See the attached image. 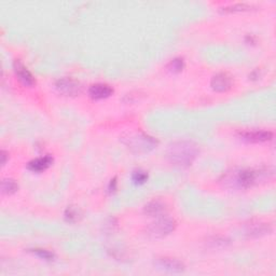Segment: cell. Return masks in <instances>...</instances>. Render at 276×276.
<instances>
[{
    "mask_svg": "<svg viewBox=\"0 0 276 276\" xmlns=\"http://www.w3.org/2000/svg\"><path fill=\"white\" fill-rule=\"evenodd\" d=\"M267 176V171L253 170V169H242V170H231L224 173L221 183L227 188L244 190L248 189L259 183L260 179Z\"/></svg>",
    "mask_w": 276,
    "mask_h": 276,
    "instance_id": "6da1fadb",
    "label": "cell"
},
{
    "mask_svg": "<svg viewBox=\"0 0 276 276\" xmlns=\"http://www.w3.org/2000/svg\"><path fill=\"white\" fill-rule=\"evenodd\" d=\"M198 155V147L192 142L181 140L175 142L169 146L168 158L176 166L179 168H188L194 161Z\"/></svg>",
    "mask_w": 276,
    "mask_h": 276,
    "instance_id": "7a4b0ae2",
    "label": "cell"
},
{
    "mask_svg": "<svg viewBox=\"0 0 276 276\" xmlns=\"http://www.w3.org/2000/svg\"><path fill=\"white\" fill-rule=\"evenodd\" d=\"M124 144L134 152L145 153L156 148L158 142L153 137L149 136V135L136 133L131 134L130 136L124 138Z\"/></svg>",
    "mask_w": 276,
    "mask_h": 276,
    "instance_id": "3957f363",
    "label": "cell"
},
{
    "mask_svg": "<svg viewBox=\"0 0 276 276\" xmlns=\"http://www.w3.org/2000/svg\"><path fill=\"white\" fill-rule=\"evenodd\" d=\"M176 228V222L170 217H158V219L152 222L147 228V234L152 239H161L171 234Z\"/></svg>",
    "mask_w": 276,
    "mask_h": 276,
    "instance_id": "277c9868",
    "label": "cell"
},
{
    "mask_svg": "<svg viewBox=\"0 0 276 276\" xmlns=\"http://www.w3.org/2000/svg\"><path fill=\"white\" fill-rule=\"evenodd\" d=\"M56 90L66 96H76L81 92V86L79 82L72 78H62L56 81Z\"/></svg>",
    "mask_w": 276,
    "mask_h": 276,
    "instance_id": "5b68a950",
    "label": "cell"
},
{
    "mask_svg": "<svg viewBox=\"0 0 276 276\" xmlns=\"http://www.w3.org/2000/svg\"><path fill=\"white\" fill-rule=\"evenodd\" d=\"M233 80L226 73H219L215 75L210 81V87L216 92H227L228 90L232 88Z\"/></svg>",
    "mask_w": 276,
    "mask_h": 276,
    "instance_id": "8992f818",
    "label": "cell"
},
{
    "mask_svg": "<svg viewBox=\"0 0 276 276\" xmlns=\"http://www.w3.org/2000/svg\"><path fill=\"white\" fill-rule=\"evenodd\" d=\"M241 139L245 140L247 143H266L270 142L273 138V134L268 131H248L242 132L240 134Z\"/></svg>",
    "mask_w": 276,
    "mask_h": 276,
    "instance_id": "52a82bcc",
    "label": "cell"
},
{
    "mask_svg": "<svg viewBox=\"0 0 276 276\" xmlns=\"http://www.w3.org/2000/svg\"><path fill=\"white\" fill-rule=\"evenodd\" d=\"M13 68L18 80H20L25 87H33L35 85L36 80L33 75H31L29 70L24 66V64L21 61H14Z\"/></svg>",
    "mask_w": 276,
    "mask_h": 276,
    "instance_id": "ba28073f",
    "label": "cell"
},
{
    "mask_svg": "<svg viewBox=\"0 0 276 276\" xmlns=\"http://www.w3.org/2000/svg\"><path fill=\"white\" fill-rule=\"evenodd\" d=\"M113 90L110 86L105 85V83H96L90 87L89 95L93 99H104L111 96Z\"/></svg>",
    "mask_w": 276,
    "mask_h": 276,
    "instance_id": "9c48e42d",
    "label": "cell"
},
{
    "mask_svg": "<svg viewBox=\"0 0 276 276\" xmlns=\"http://www.w3.org/2000/svg\"><path fill=\"white\" fill-rule=\"evenodd\" d=\"M156 265L160 269H163L165 271L174 273H181L184 270V266L183 262L172 258H160L157 260Z\"/></svg>",
    "mask_w": 276,
    "mask_h": 276,
    "instance_id": "30bf717a",
    "label": "cell"
},
{
    "mask_svg": "<svg viewBox=\"0 0 276 276\" xmlns=\"http://www.w3.org/2000/svg\"><path fill=\"white\" fill-rule=\"evenodd\" d=\"M53 163V158L51 156H44L41 158H37L31 160V161L27 164V169L31 172L35 173H40L46 171L48 168H50Z\"/></svg>",
    "mask_w": 276,
    "mask_h": 276,
    "instance_id": "8fae6325",
    "label": "cell"
},
{
    "mask_svg": "<svg viewBox=\"0 0 276 276\" xmlns=\"http://www.w3.org/2000/svg\"><path fill=\"white\" fill-rule=\"evenodd\" d=\"M271 229H270L269 224L263 222H250L246 226V233L247 235L252 237H258L261 235H265L269 233Z\"/></svg>",
    "mask_w": 276,
    "mask_h": 276,
    "instance_id": "7c38bea8",
    "label": "cell"
},
{
    "mask_svg": "<svg viewBox=\"0 0 276 276\" xmlns=\"http://www.w3.org/2000/svg\"><path fill=\"white\" fill-rule=\"evenodd\" d=\"M145 214L149 217H160L165 211V205L159 201H152L148 203L144 208Z\"/></svg>",
    "mask_w": 276,
    "mask_h": 276,
    "instance_id": "4fadbf2b",
    "label": "cell"
},
{
    "mask_svg": "<svg viewBox=\"0 0 276 276\" xmlns=\"http://www.w3.org/2000/svg\"><path fill=\"white\" fill-rule=\"evenodd\" d=\"M18 184L15 183V181L10 178H5L1 183V191L3 194H13L17 191Z\"/></svg>",
    "mask_w": 276,
    "mask_h": 276,
    "instance_id": "5bb4252c",
    "label": "cell"
},
{
    "mask_svg": "<svg viewBox=\"0 0 276 276\" xmlns=\"http://www.w3.org/2000/svg\"><path fill=\"white\" fill-rule=\"evenodd\" d=\"M81 214L79 208L75 206H68L65 210V220L68 222H76L80 219Z\"/></svg>",
    "mask_w": 276,
    "mask_h": 276,
    "instance_id": "9a60e30c",
    "label": "cell"
},
{
    "mask_svg": "<svg viewBox=\"0 0 276 276\" xmlns=\"http://www.w3.org/2000/svg\"><path fill=\"white\" fill-rule=\"evenodd\" d=\"M254 8L253 4L249 3H235L232 5H228V7L221 8L223 12H242V11H249Z\"/></svg>",
    "mask_w": 276,
    "mask_h": 276,
    "instance_id": "2e32d148",
    "label": "cell"
},
{
    "mask_svg": "<svg viewBox=\"0 0 276 276\" xmlns=\"http://www.w3.org/2000/svg\"><path fill=\"white\" fill-rule=\"evenodd\" d=\"M184 68V62L182 57H176V59L172 60L168 65V69L173 74L181 73Z\"/></svg>",
    "mask_w": 276,
    "mask_h": 276,
    "instance_id": "e0dca14e",
    "label": "cell"
},
{
    "mask_svg": "<svg viewBox=\"0 0 276 276\" xmlns=\"http://www.w3.org/2000/svg\"><path fill=\"white\" fill-rule=\"evenodd\" d=\"M30 252L33 253L34 255H36L37 257H39V258L42 259V260L52 261L54 259V254L49 252V250H46V249L35 248V249H30Z\"/></svg>",
    "mask_w": 276,
    "mask_h": 276,
    "instance_id": "ac0fdd59",
    "label": "cell"
},
{
    "mask_svg": "<svg viewBox=\"0 0 276 276\" xmlns=\"http://www.w3.org/2000/svg\"><path fill=\"white\" fill-rule=\"evenodd\" d=\"M133 182L137 184H143L147 182V179H148V174H147L146 172L144 171H136L133 173Z\"/></svg>",
    "mask_w": 276,
    "mask_h": 276,
    "instance_id": "d6986e66",
    "label": "cell"
},
{
    "mask_svg": "<svg viewBox=\"0 0 276 276\" xmlns=\"http://www.w3.org/2000/svg\"><path fill=\"white\" fill-rule=\"evenodd\" d=\"M115 189H117V179L113 178L110 181V184H109L108 190H109V192H110V193H112V192L115 191Z\"/></svg>",
    "mask_w": 276,
    "mask_h": 276,
    "instance_id": "ffe728a7",
    "label": "cell"
},
{
    "mask_svg": "<svg viewBox=\"0 0 276 276\" xmlns=\"http://www.w3.org/2000/svg\"><path fill=\"white\" fill-rule=\"evenodd\" d=\"M5 162H7V152L1 151V164L4 165Z\"/></svg>",
    "mask_w": 276,
    "mask_h": 276,
    "instance_id": "44dd1931",
    "label": "cell"
}]
</instances>
